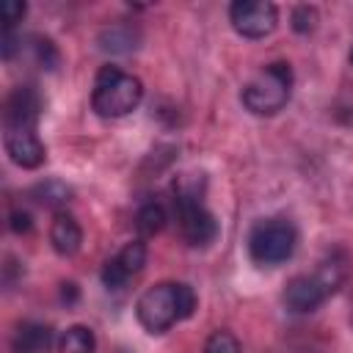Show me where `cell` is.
I'll use <instances>...</instances> for the list:
<instances>
[{
	"instance_id": "cell-1",
	"label": "cell",
	"mask_w": 353,
	"mask_h": 353,
	"mask_svg": "<svg viewBox=\"0 0 353 353\" xmlns=\"http://www.w3.org/2000/svg\"><path fill=\"white\" fill-rule=\"evenodd\" d=\"M193 312L196 292L185 281H160L149 287L135 303V317L149 334H165L179 320H188Z\"/></svg>"
},
{
	"instance_id": "cell-2",
	"label": "cell",
	"mask_w": 353,
	"mask_h": 353,
	"mask_svg": "<svg viewBox=\"0 0 353 353\" xmlns=\"http://www.w3.org/2000/svg\"><path fill=\"white\" fill-rule=\"evenodd\" d=\"M143 99V83L119 69V66H102L94 77V91H91V108L102 119H121L132 113Z\"/></svg>"
},
{
	"instance_id": "cell-3",
	"label": "cell",
	"mask_w": 353,
	"mask_h": 353,
	"mask_svg": "<svg viewBox=\"0 0 353 353\" xmlns=\"http://www.w3.org/2000/svg\"><path fill=\"white\" fill-rule=\"evenodd\" d=\"M174 215L182 237L190 245H210L218 237V221L201 199V179L196 182L190 174L174 185Z\"/></svg>"
},
{
	"instance_id": "cell-4",
	"label": "cell",
	"mask_w": 353,
	"mask_h": 353,
	"mask_svg": "<svg viewBox=\"0 0 353 353\" xmlns=\"http://www.w3.org/2000/svg\"><path fill=\"white\" fill-rule=\"evenodd\" d=\"M292 94V69L284 61L268 63L259 74H254L243 85V105L254 116H276L287 108Z\"/></svg>"
},
{
	"instance_id": "cell-5",
	"label": "cell",
	"mask_w": 353,
	"mask_h": 353,
	"mask_svg": "<svg viewBox=\"0 0 353 353\" xmlns=\"http://www.w3.org/2000/svg\"><path fill=\"white\" fill-rule=\"evenodd\" d=\"M342 279H345V265L339 259H328L314 273H301V276L287 281V287H284V306L290 312H295V314H309L328 295H334L339 290Z\"/></svg>"
},
{
	"instance_id": "cell-6",
	"label": "cell",
	"mask_w": 353,
	"mask_h": 353,
	"mask_svg": "<svg viewBox=\"0 0 353 353\" xmlns=\"http://www.w3.org/2000/svg\"><path fill=\"white\" fill-rule=\"evenodd\" d=\"M298 245V232L287 218H262L248 232V256L259 268L284 265Z\"/></svg>"
},
{
	"instance_id": "cell-7",
	"label": "cell",
	"mask_w": 353,
	"mask_h": 353,
	"mask_svg": "<svg viewBox=\"0 0 353 353\" xmlns=\"http://www.w3.org/2000/svg\"><path fill=\"white\" fill-rule=\"evenodd\" d=\"M229 22L243 39H265L279 25V8L270 0H234L229 6Z\"/></svg>"
},
{
	"instance_id": "cell-8",
	"label": "cell",
	"mask_w": 353,
	"mask_h": 353,
	"mask_svg": "<svg viewBox=\"0 0 353 353\" xmlns=\"http://www.w3.org/2000/svg\"><path fill=\"white\" fill-rule=\"evenodd\" d=\"M146 265V243L138 237V240H130L113 259L105 262L102 268V284L108 290H124Z\"/></svg>"
},
{
	"instance_id": "cell-9",
	"label": "cell",
	"mask_w": 353,
	"mask_h": 353,
	"mask_svg": "<svg viewBox=\"0 0 353 353\" xmlns=\"http://www.w3.org/2000/svg\"><path fill=\"white\" fill-rule=\"evenodd\" d=\"M41 108H44V99L36 91V85H17L3 105V130L36 127Z\"/></svg>"
},
{
	"instance_id": "cell-10",
	"label": "cell",
	"mask_w": 353,
	"mask_h": 353,
	"mask_svg": "<svg viewBox=\"0 0 353 353\" xmlns=\"http://www.w3.org/2000/svg\"><path fill=\"white\" fill-rule=\"evenodd\" d=\"M6 152L8 157L19 165V168H39L47 157V149L36 132V127H22V130H6L3 135Z\"/></svg>"
},
{
	"instance_id": "cell-11",
	"label": "cell",
	"mask_w": 353,
	"mask_h": 353,
	"mask_svg": "<svg viewBox=\"0 0 353 353\" xmlns=\"http://www.w3.org/2000/svg\"><path fill=\"white\" fill-rule=\"evenodd\" d=\"M50 243H52L55 254H61V256H72V254L80 251L83 229H80V223L72 212H66V210L55 212V218L50 223Z\"/></svg>"
},
{
	"instance_id": "cell-12",
	"label": "cell",
	"mask_w": 353,
	"mask_h": 353,
	"mask_svg": "<svg viewBox=\"0 0 353 353\" xmlns=\"http://www.w3.org/2000/svg\"><path fill=\"white\" fill-rule=\"evenodd\" d=\"M141 44V30L132 22H113L99 33V50L108 55H130Z\"/></svg>"
},
{
	"instance_id": "cell-13",
	"label": "cell",
	"mask_w": 353,
	"mask_h": 353,
	"mask_svg": "<svg viewBox=\"0 0 353 353\" xmlns=\"http://www.w3.org/2000/svg\"><path fill=\"white\" fill-rule=\"evenodd\" d=\"M50 342H52V331L44 323H22L14 331L11 339V353H50Z\"/></svg>"
},
{
	"instance_id": "cell-14",
	"label": "cell",
	"mask_w": 353,
	"mask_h": 353,
	"mask_svg": "<svg viewBox=\"0 0 353 353\" xmlns=\"http://www.w3.org/2000/svg\"><path fill=\"white\" fill-rule=\"evenodd\" d=\"M165 221H168V215L160 201H143L135 212V232L141 237H154L165 226Z\"/></svg>"
},
{
	"instance_id": "cell-15",
	"label": "cell",
	"mask_w": 353,
	"mask_h": 353,
	"mask_svg": "<svg viewBox=\"0 0 353 353\" xmlns=\"http://www.w3.org/2000/svg\"><path fill=\"white\" fill-rule=\"evenodd\" d=\"M97 336L88 325H69L58 339V353H94Z\"/></svg>"
},
{
	"instance_id": "cell-16",
	"label": "cell",
	"mask_w": 353,
	"mask_h": 353,
	"mask_svg": "<svg viewBox=\"0 0 353 353\" xmlns=\"http://www.w3.org/2000/svg\"><path fill=\"white\" fill-rule=\"evenodd\" d=\"M33 196H36L39 204L52 207L55 212H61L72 201V188L66 182H61V179H47V182H39L33 188Z\"/></svg>"
},
{
	"instance_id": "cell-17",
	"label": "cell",
	"mask_w": 353,
	"mask_h": 353,
	"mask_svg": "<svg viewBox=\"0 0 353 353\" xmlns=\"http://www.w3.org/2000/svg\"><path fill=\"white\" fill-rule=\"evenodd\" d=\"M204 353H243L240 339L232 331H215L204 342Z\"/></svg>"
},
{
	"instance_id": "cell-18",
	"label": "cell",
	"mask_w": 353,
	"mask_h": 353,
	"mask_svg": "<svg viewBox=\"0 0 353 353\" xmlns=\"http://www.w3.org/2000/svg\"><path fill=\"white\" fill-rule=\"evenodd\" d=\"M290 25L295 33H312L317 28V8L314 6H295L290 14Z\"/></svg>"
},
{
	"instance_id": "cell-19",
	"label": "cell",
	"mask_w": 353,
	"mask_h": 353,
	"mask_svg": "<svg viewBox=\"0 0 353 353\" xmlns=\"http://www.w3.org/2000/svg\"><path fill=\"white\" fill-rule=\"evenodd\" d=\"M33 58L47 72H52L61 63V55H58V50H55V44L50 39H33Z\"/></svg>"
},
{
	"instance_id": "cell-20",
	"label": "cell",
	"mask_w": 353,
	"mask_h": 353,
	"mask_svg": "<svg viewBox=\"0 0 353 353\" xmlns=\"http://www.w3.org/2000/svg\"><path fill=\"white\" fill-rule=\"evenodd\" d=\"M0 14H3V30H14L22 22V17L28 14V6L22 0H6L0 6Z\"/></svg>"
},
{
	"instance_id": "cell-21",
	"label": "cell",
	"mask_w": 353,
	"mask_h": 353,
	"mask_svg": "<svg viewBox=\"0 0 353 353\" xmlns=\"http://www.w3.org/2000/svg\"><path fill=\"white\" fill-rule=\"evenodd\" d=\"M8 226H11V232H14V234H25V232H30L33 218H30V212H28V210H14V212H11V221H8Z\"/></svg>"
},
{
	"instance_id": "cell-22",
	"label": "cell",
	"mask_w": 353,
	"mask_h": 353,
	"mask_svg": "<svg viewBox=\"0 0 353 353\" xmlns=\"http://www.w3.org/2000/svg\"><path fill=\"white\" fill-rule=\"evenodd\" d=\"M61 287H63V290H61V298H63L66 303H72V301L77 298V287H74L72 281H69V284H61Z\"/></svg>"
},
{
	"instance_id": "cell-23",
	"label": "cell",
	"mask_w": 353,
	"mask_h": 353,
	"mask_svg": "<svg viewBox=\"0 0 353 353\" xmlns=\"http://www.w3.org/2000/svg\"><path fill=\"white\" fill-rule=\"evenodd\" d=\"M350 66H353V50H350Z\"/></svg>"
}]
</instances>
